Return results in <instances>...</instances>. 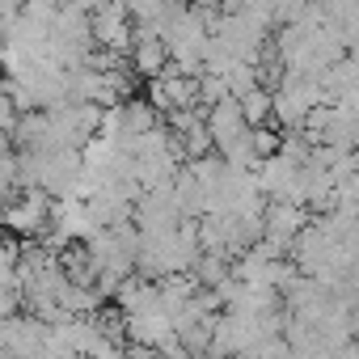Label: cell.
Returning a JSON list of instances; mask_svg holds the SVG:
<instances>
[{
    "label": "cell",
    "instance_id": "obj_1",
    "mask_svg": "<svg viewBox=\"0 0 359 359\" xmlns=\"http://www.w3.org/2000/svg\"><path fill=\"white\" fill-rule=\"evenodd\" d=\"M199 224L182 220L173 233H140V262L135 271L148 279H169V275H191L199 258Z\"/></svg>",
    "mask_w": 359,
    "mask_h": 359
},
{
    "label": "cell",
    "instance_id": "obj_6",
    "mask_svg": "<svg viewBox=\"0 0 359 359\" xmlns=\"http://www.w3.org/2000/svg\"><path fill=\"white\" fill-rule=\"evenodd\" d=\"M47 342H51V325L26 309L0 321V359H43Z\"/></svg>",
    "mask_w": 359,
    "mask_h": 359
},
{
    "label": "cell",
    "instance_id": "obj_8",
    "mask_svg": "<svg viewBox=\"0 0 359 359\" xmlns=\"http://www.w3.org/2000/svg\"><path fill=\"white\" fill-rule=\"evenodd\" d=\"M89 30H93V43L97 51H110V55H127L131 43H135V18L127 13L123 0H106L89 13Z\"/></svg>",
    "mask_w": 359,
    "mask_h": 359
},
{
    "label": "cell",
    "instance_id": "obj_10",
    "mask_svg": "<svg viewBox=\"0 0 359 359\" xmlns=\"http://www.w3.org/2000/svg\"><path fill=\"white\" fill-rule=\"evenodd\" d=\"M304 229H309L304 203H271L266 199V208H262V241L266 245H275L279 254H292V245Z\"/></svg>",
    "mask_w": 359,
    "mask_h": 359
},
{
    "label": "cell",
    "instance_id": "obj_18",
    "mask_svg": "<svg viewBox=\"0 0 359 359\" xmlns=\"http://www.w3.org/2000/svg\"><path fill=\"white\" fill-rule=\"evenodd\" d=\"M5 39H9V22L0 18V51H5Z\"/></svg>",
    "mask_w": 359,
    "mask_h": 359
},
{
    "label": "cell",
    "instance_id": "obj_12",
    "mask_svg": "<svg viewBox=\"0 0 359 359\" xmlns=\"http://www.w3.org/2000/svg\"><path fill=\"white\" fill-rule=\"evenodd\" d=\"M237 102H241V110H245L250 127H266V123H271V89H266V85H258V89H250V93H241Z\"/></svg>",
    "mask_w": 359,
    "mask_h": 359
},
{
    "label": "cell",
    "instance_id": "obj_4",
    "mask_svg": "<svg viewBox=\"0 0 359 359\" xmlns=\"http://www.w3.org/2000/svg\"><path fill=\"white\" fill-rule=\"evenodd\" d=\"M51 208H55L51 195H43L34 187H22L13 199H5V208H0V224H5L9 237L39 241L43 233H51Z\"/></svg>",
    "mask_w": 359,
    "mask_h": 359
},
{
    "label": "cell",
    "instance_id": "obj_2",
    "mask_svg": "<svg viewBox=\"0 0 359 359\" xmlns=\"http://www.w3.org/2000/svg\"><path fill=\"white\" fill-rule=\"evenodd\" d=\"M216 18H220V9L199 5V0H195V5H173L169 22H165V30H161L165 47H169V60L182 64V68H191V72H203V55H208V47H212V26H216Z\"/></svg>",
    "mask_w": 359,
    "mask_h": 359
},
{
    "label": "cell",
    "instance_id": "obj_19",
    "mask_svg": "<svg viewBox=\"0 0 359 359\" xmlns=\"http://www.w3.org/2000/svg\"><path fill=\"white\" fill-rule=\"evenodd\" d=\"M173 5H191V0H173Z\"/></svg>",
    "mask_w": 359,
    "mask_h": 359
},
{
    "label": "cell",
    "instance_id": "obj_16",
    "mask_svg": "<svg viewBox=\"0 0 359 359\" xmlns=\"http://www.w3.org/2000/svg\"><path fill=\"white\" fill-rule=\"evenodd\" d=\"M60 5H68V9H81V13H93L97 5H106V0H60Z\"/></svg>",
    "mask_w": 359,
    "mask_h": 359
},
{
    "label": "cell",
    "instance_id": "obj_15",
    "mask_svg": "<svg viewBox=\"0 0 359 359\" xmlns=\"http://www.w3.org/2000/svg\"><path fill=\"white\" fill-rule=\"evenodd\" d=\"M22 9H26V0H0V18H5V22H18Z\"/></svg>",
    "mask_w": 359,
    "mask_h": 359
},
{
    "label": "cell",
    "instance_id": "obj_3",
    "mask_svg": "<svg viewBox=\"0 0 359 359\" xmlns=\"http://www.w3.org/2000/svg\"><path fill=\"white\" fill-rule=\"evenodd\" d=\"M85 245H89V254L97 262V287H102V296L118 292L123 279L135 275V262H140V229H135V220L106 224Z\"/></svg>",
    "mask_w": 359,
    "mask_h": 359
},
{
    "label": "cell",
    "instance_id": "obj_11",
    "mask_svg": "<svg viewBox=\"0 0 359 359\" xmlns=\"http://www.w3.org/2000/svg\"><path fill=\"white\" fill-rule=\"evenodd\" d=\"M127 64L135 68V76H156L161 68H169L173 60H169V47H165V39L156 34V30H140L135 26V43H131V51H127Z\"/></svg>",
    "mask_w": 359,
    "mask_h": 359
},
{
    "label": "cell",
    "instance_id": "obj_9",
    "mask_svg": "<svg viewBox=\"0 0 359 359\" xmlns=\"http://www.w3.org/2000/svg\"><path fill=\"white\" fill-rule=\"evenodd\" d=\"M131 220H135L140 233H173L177 224L187 220V216H182V203H177V195H173V182L144 191V195L135 199Z\"/></svg>",
    "mask_w": 359,
    "mask_h": 359
},
{
    "label": "cell",
    "instance_id": "obj_17",
    "mask_svg": "<svg viewBox=\"0 0 359 359\" xmlns=\"http://www.w3.org/2000/svg\"><path fill=\"white\" fill-rule=\"evenodd\" d=\"M43 359H85V355H76V351H68V346H47Z\"/></svg>",
    "mask_w": 359,
    "mask_h": 359
},
{
    "label": "cell",
    "instance_id": "obj_14",
    "mask_svg": "<svg viewBox=\"0 0 359 359\" xmlns=\"http://www.w3.org/2000/svg\"><path fill=\"white\" fill-rule=\"evenodd\" d=\"M123 359H177L169 351H148V346H135V351H123Z\"/></svg>",
    "mask_w": 359,
    "mask_h": 359
},
{
    "label": "cell",
    "instance_id": "obj_7",
    "mask_svg": "<svg viewBox=\"0 0 359 359\" xmlns=\"http://www.w3.org/2000/svg\"><path fill=\"white\" fill-rule=\"evenodd\" d=\"M148 102H152L161 114L203 106V102H199V72H191V68H182V64L161 68V72L152 76V85H148Z\"/></svg>",
    "mask_w": 359,
    "mask_h": 359
},
{
    "label": "cell",
    "instance_id": "obj_5",
    "mask_svg": "<svg viewBox=\"0 0 359 359\" xmlns=\"http://www.w3.org/2000/svg\"><path fill=\"white\" fill-rule=\"evenodd\" d=\"M156 127H165L161 123V110L148 102V97H127V102H118V106H110L106 114H102V140H114V144H123V148H131L140 135H148V131H156Z\"/></svg>",
    "mask_w": 359,
    "mask_h": 359
},
{
    "label": "cell",
    "instance_id": "obj_13",
    "mask_svg": "<svg viewBox=\"0 0 359 359\" xmlns=\"http://www.w3.org/2000/svg\"><path fill=\"white\" fill-rule=\"evenodd\" d=\"M22 118H26V110H22V102L13 97V89H9V76H5V81H0V127H5V131L13 135Z\"/></svg>",
    "mask_w": 359,
    "mask_h": 359
},
{
    "label": "cell",
    "instance_id": "obj_20",
    "mask_svg": "<svg viewBox=\"0 0 359 359\" xmlns=\"http://www.w3.org/2000/svg\"><path fill=\"white\" fill-rule=\"evenodd\" d=\"M0 208H5V195H0Z\"/></svg>",
    "mask_w": 359,
    "mask_h": 359
}]
</instances>
